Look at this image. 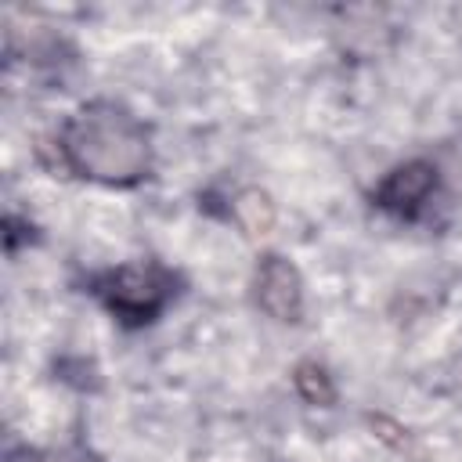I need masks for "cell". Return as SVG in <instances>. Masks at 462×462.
I'll list each match as a JSON object with an SVG mask.
<instances>
[{
    "mask_svg": "<svg viewBox=\"0 0 462 462\" xmlns=\"http://www.w3.org/2000/svg\"><path fill=\"white\" fill-rule=\"evenodd\" d=\"M61 170L108 188H134L152 173V130L119 101H87L58 130Z\"/></svg>",
    "mask_w": 462,
    "mask_h": 462,
    "instance_id": "cell-1",
    "label": "cell"
},
{
    "mask_svg": "<svg viewBox=\"0 0 462 462\" xmlns=\"http://www.w3.org/2000/svg\"><path fill=\"white\" fill-rule=\"evenodd\" d=\"M90 292L116 321H123L126 328H141L170 307V300L177 296V274L155 260H134L94 274Z\"/></svg>",
    "mask_w": 462,
    "mask_h": 462,
    "instance_id": "cell-2",
    "label": "cell"
},
{
    "mask_svg": "<svg viewBox=\"0 0 462 462\" xmlns=\"http://www.w3.org/2000/svg\"><path fill=\"white\" fill-rule=\"evenodd\" d=\"M437 180H440V173H437V166H433L430 159H408V162L393 166V170L375 184L372 202H375V209H383V213H390V217L415 220V217L426 209V202L433 199Z\"/></svg>",
    "mask_w": 462,
    "mask_h": 462,
    "instance_id": "cell-3",
    "label": "cell"
},
{
    "mask_svg": "<svg viewBox=\"0 0 462 462\" xmlns=\"http://www.w3.org/2000/svg\"><path fill=\"white\" fill-rule=\"evenodd\" d=\"M253 296H256L260 310L282 325H296L303 318V278H300L296 263L285 260L282 253H263L256 260Z\"/></svg>",
    "mask_w": 462,
    "mask_h": 462,
    "instance_id": "cell-4",
    "label": "cell"
},
{
    "mask_svg": "<svg viewBox=\"0 0 462 462\" xmlns=\"http://www.w3.org/2000/svg\"><path fill=\"white\" fill-rule=\"evenodd\" d=\"M227 217L242 227V235L263 238V235L274 231L278 206H274V199H271L263 188H242V191H235V199H231V206H227Z\"/></svg>",
    "mask_w": 462,
    "mask_h": 462,
    "instance_id": "cell-5",
    "label": "cell"
},
{
    "mask_svg": "<svg viewBox=\"0 0 462 462\" xmlns=\"http://www.w3.org/2000/svg\"><path fill=\"white\" fill-rule=\"evenodd\" d=\"M292 383H296V393L314 404V408H328L336 401V386H332V375L318 365V361H300L296 372H292Z\"/></svg>",
    "mask_w": 462,
    "mask_h": 462,
    "instance_id": "cell-6",
    "label": "cell"
},
{
    "mask_svg": "<svg viewBox=\"0 0 462 462\" xmlns=\"http://www.w3.org/2000/svg\"><path fill=\"white\" fill-rule=\"evenodd\" d=\"M4 462H101L87 444H58V448H7Z\"/></svg>",
    "mask_w": 462,
    "mask_h": 462,
    "instance_id": "cell-7",
    "label": "cell"
},
{
    "mask_svg": "<svg viewBox=\"0 0 462 462\" xmlns=\"http://www.w3.org/2000/svg\"><path fill=\"white\" fill-rule=\"evenodd\" d=\"M368 422H372V430H386V433H379V437L390 440L393 448H404V444H408V437H404V430H401L397 422H390V419H383V415H372Z\"/></svg>",
    "mask_w": 462,
    "mask_h": 462,
    "instance_id": "cell-8",
    "label": "cell"
}]
</instances>
